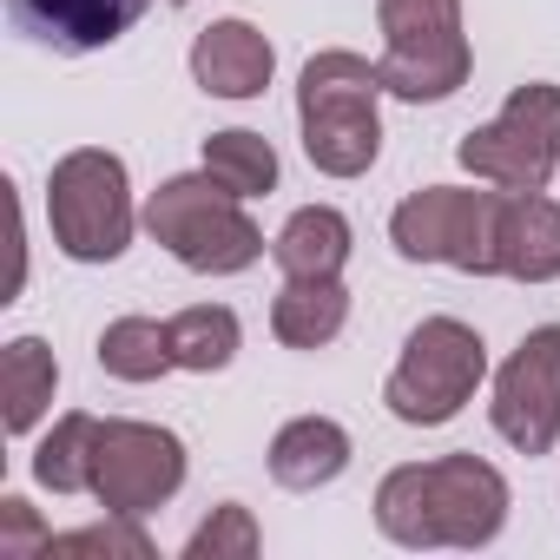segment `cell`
I'll use <instances>...</instances> for the list:
<instances>
[{"instance_id": "1", "label": "cell", "mask_w": 560, "mask_h": 560, "mask_svg": "<svg viewBox=\"0 0 560 560\" xmlns=\"http://www.w3.org/2000/svg\"><path fill=\"white\" fill-rule=\"evenodd\" d=\"M376 527L396 547H488L508 527V475L468 448L402 462L376 488Z\"/></svg>"}, {"instance_id": "2", "label": "cell", "mask_w": 560, "mask_h": 560, "mask_svg": "<svg viewBox=\"0 0 560 560\" xmlns=\"http://www.w3.org/2000/svg\"><path fill=\"white\" fill-rule=\"evenodd\" d=\"M383 67L350 54V47H324L317 60H304L298 73V132H304V159L324 178H363L383 152Z\"/></svg>"}, {"instance_id": "3", "label": "cell", "mask_w": 560, "mask_h": 560, "mask_svg": "<svg viewBox=\"0 0 560 560\" xmlns=\"http://www.w3.org/2000/svg\"><path fill=\"white\" fill-rule=\"evenodd\" d=\"M145 231L198 277H237L264 257V231L250 224L244 198L224 191L211 172H178L145 198Z\"/></svg>"}, {"instance_id": "4", "label": "cell", "mask_w": 560, "mask_h": 560, "mask_svg": "<svg viewBox=\"0 0 560 560\" xmlns=\"http://www.w3.org/2000/svg\"><path fill=\"white\" fill-rule=\"evenodd\" d=\"M47 224H54V244L73 264H113V257H126L132 231L145 224L139 205H132L126 159L106 152V145L67 152L54 165V178H47Z\"/></svg>"}, {"instance_id": "5", "label": "cell", "mask_w": 560, "mask_h": 560, "mask_svg": "<svg viewBox=\"0 0 560 560\" xmlns=\"http://www.w3.org/2000/svg\"><path fill=\"white\" fill-rule=\"evenodd\" d=\"M481 383H488V343H481V330L462 324V317H422L409 330L389 383H383V402L409 429H442V422H455L475 402Z\"/></svg>"}, {"instance_id": "6", "label": "cell", "mask_w": 560, "mask_h": 560, "mask_svg": "<svg viewBox=\"0 0 560 560\" xmlns=\"http://www.w3.org/2000/svg\"><path fill=\"white\" fill-rule=\"evenodd\" d=\"M383 86L409 106H435L468 86L475 54L462 34V0H376Z\"/></svg>"}, {"instance_id": "7", "label": "cell", "mask_w": 560, "mask_h": 560, "mask_svg": "<svg viewBox=\"0 0 560 560\" xmlns=\"http://www.w3.org/2000/svg\"><path fill=\"white\" fill-rule=\"evenodd\" d=\"M494 218L501 185H422L389 211V244L409 264H448L462 277H501L494 264Z\"/></svg>"}, {"instance_id": "8", "label": "cell", "mask_w": 560, "mask_h": 560, "mask_svg": "<svg viewBox=\"0 0 560 560\" xmlns=\"http://www.w3.org/2000/svg\"><path fill=\"white\" fill-rule=\"evenodd\" d=\"M455 159H462V172H475L481 185H501V191H547V178L560 172V86H553V80L514 86L508 106L455 145Z\"/></svg>"}, {"instance_id": "9", "label": "cell", "mask_w": 560, "mask_h": 560, "mask_svg": "<svg viewBox=\"0 0 560 560\" xmlns=\"http://www.w3.org/2000/svg\"><path fill=\"white\" fill-rule=\"evenodd\" d=\"M185 488V442L159 422H132V416H106L100 435V462H93V501L106 514H152Z\"/></svg>"}, {"instance_id": "10", "label": "cell", "mask_w": 560, "mask_h": 560, "mask_svg": "<svg viewBox=\"0 0 560 560\" xmlns=\"http://www.w3.org/2000/svg\"><path fill=\"white\" fill-rule=\"evenodd\" d=\"M488 422L521 455H547L560 442V324H540L508 350L488 389Z\"/></svg>"}, {"instance_id": "11", "label": "cell", "mask_w": 560, "mask_h": 560, "mask_svg": "<svg viewBox=\"0 0 560 560\" xmlns=\"http://www.w3.org/2000/svg\"><path fill=\"white\" fill-rule=\"evenodd\" d=\"M145 8L152 0H8V21L34 47L86 60V54H106L113 40H126Z\"/></svg>"}, {"instance_id": "12", "label": "cell", "mask_w": 560, "mask_h": 560, "mask_svg": "<svg viewBox=\"0 0 560 560\" xmlns=\"http://www.w3.org/2000/svg\"><path fill=\"white\" fill-rule=\"evenodd\" d=\"M494 264L514 284H553L560 277V205L547 191H501Z\"/></svg>"}, {"instance_id": "13", "label": "cell", "mask_w": 560, "mask_h": 560, "mask_svg": "<svg viewBox=\"0 0 560 560\" xmlns=\"http://www.w3.org/2000/svg\"><path fill=\"white\" fill-rule=\"evenodd\" d=\"M270 73H277V54L250 21H211L191 40V80L211 100H257L270 86Z\"/></svg>"}, {"instance_id": "14", "label": "cell", "mask_w": 560, "mask_h": 560, "mask_svg": "<svg viewBox=\"0 0 560 560\" xmlns=\"http://www.w3.org/2000/svg\"><path fill=\"white\" fill-rule=\"evenodd\" d=\"M350 429L337 416H291L284 429L270 435V481L277 488H291V494H317L330 488L343 468H350Z\"/></svg>"}, {"instance_id": "15", "label": "cell", "mask_w": 560, "mask_h": 560, "mask_svg": "<svg viewBox=\"0 0 560 560\" xmlns=\"http://www.w3.org/2000/svg\"><path fill=\"white\" fill-rule=\"evenodd\" d=\"M350 324V291L343 277H284V291L270 298V337L284 350H324Z\"/></svg>"}, {"instance_id": "16", "label": "cell", "mask_w": 560, "mask_h": 560, "mask_svg": "<svg viewBox=\"0 0 560 560\" xmlns=\"http://www.w3.org/2000/svg\"><path fill=\"white\" fill-rule=\"evenodd\" d=\"M350 244H357V231H350V218L337 205H304L270 237V257H277L284 277H343Z\"/></svg>"}, {"instance_id": "17", "label": "cell", "mask_w": 560, "mask_h": 560, "mask_svg": "<svg viewBox=\"0 0 560 560\" xmlns=\"http://www.w3.org/2000/svg\"><path fill=\"white\" fill-rule=\"evenodd\" d=\"M60 389V363L40 337H14L0 350V402H8V435H34L54 409Z\"/></svg>"}, {"instance_id": "18", "label": "cell", "mask_w": 560, "mask_h": 560, "mask_svg": "<svg viewBox=\"0 0 560 560\" xmlns=\"http://www.w3.org/2000/svg\"><path fill=\"white\" fill-rule=\"evenodd\" d=\"M100 435H106V422H100V416H86V409L60 416V422L40 435V448H34V481H40L47 494H93Z\"/></svg>"}, {"instance_id": "19", "label": "cell", "mask_w": 560, "mask_h": 560, "mask_svg": "<svg viewBox=\"0 0 560 560\" xmlns=\"http://www.w3.org/2000/svg\"><path fill=\"white\" fill-rule=\"evenodd\" d=\"M165 337H172V363L191 370V376H218L244 350V324L224 304H191V311L165 317Z\"/></svg>"}, {"instance_id": "20", "label": "cell", "mask_w": 560, "mask_h": 560, "mask_svg": "<svg viewBox=\"0 0 560 560\" xmlns=\"http://www.w3.org/2000/svg\"><path fill=\"white\" fill-rule=\"evenodd\" d=\"M93 357H100V370H106L113 383H159L165 370H178V363H172V337H165L159 317H113V324L100 330Z\"/></svg>"}, {"instance_id": "21", "label": "cell", "mask_w": 560, "mask_h": 560, "mask_svg": "<svg viewBox=\"0 0 560 560\" xmlns=\"http://www.w3.org/2000/svg\"><path fill=\"white\" fill-rule=\"evenodd\" d=\"M205 172L237 198H264V191H277V145L264 132H244V126L211 132L205 139Z\"/></svg>"}, {"instance_id": "22", "label": "cell", "mask_w": 560, "mask_h": 560, "mask_svg": "<svg viewBox=\"0 0 560 560\" xmlns=\"http://www.w3.org/2000/svg\"><path fill=\"white\" fill-rule=\"evenodd\" d=\"M257 553V521L244 501L211 508V521H198V534L185 540V560H250Z\"/></svg>"}, {"instance_id": "23", "label": "cell", "mask_w": 560, "mask_h": 560, "mask_svg": "<svg viewBox=\"0 0 560 560\" xmlns=\"http://www.w3.org/2000/svg\"><path fill=\"white\" fill-rule=\"evenodd\" d=\"M47 553H126V560H152V534L139 527V514H106L93 527H73V534H54Z\"/></svg>"}, {"instance_id": "24", "label": "cell", "mask_w": 560, "mask_h": 560, "mask_svg": "<svg viewBox=\"0 0 560 560\" xmlns=\"http://www.w3.org/2000/svg\"><path fill=\"white\" fill-rule=\"evenodd\" d=\"M47 527L34 521V508L21 494H0V553H47Z\"/></svg>"}, {"instance_id": "25", "label": "cell", "mask_w": 560, "mask_h": 560, "mask_svg": "<svg viewBox=\"0 0 560 560\" xmlns=\"http://www.w3.org/2000/svg\"><path fill=\"white\" fill-rule=\"evenodd\" d=\"M172 8H191V0H172Z\"/></svg>"}]
</instances>
